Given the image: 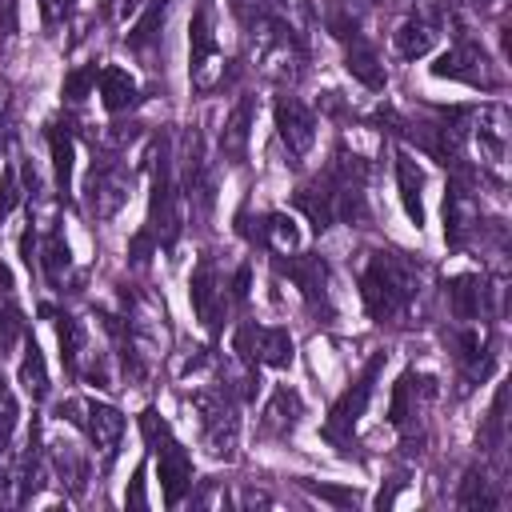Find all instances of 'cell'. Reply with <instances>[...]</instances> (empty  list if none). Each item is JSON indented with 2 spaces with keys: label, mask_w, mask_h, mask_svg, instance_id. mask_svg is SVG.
<instances>
[{
  "label": "cell",
  "mask_w": 512,
  "mask_h": 512,
  "mask_svg": "<svg viewBox=\"0 0 512 512\" xmlns=\"http://www.w3.org/2000/svg\"><path fill=\"white\" fill-rule=\"evenodd\" d=\"M420 292V268L396 252H372L368 268L360 272V296L364 308L376 320H392L400 316Z\"/></svg>",
  "instance_id": "6da1fadb"
},
{
  "label": "cell",
  "mask_w": 512,
  "mask_h": 512,
  "mask_svg": "<svg viewBox=\"0 0 512 512\" xmlns=\"http://www.w3.org/2000/svg\"><path fill=\"white\" fill-rule=\"evenodd\" d=\"M188 48H192V84L200 92H212L216 80L224 76V56H220V44H216V32H212L208 4H200L192 24H188Z\"/></svg>",
  "instance_id": "7a4b0ae2"
},
{
  "label": "cell",
  "mask_w": 512,
  "mask_h": 512,
  "mask_svg": "<svg viewBox=\"0 0 512 512\" xmlns=\"http://www.w3.org/2000/svg\"><path fill=\"white\" fill-rule=\"evenodd\" d=\"M236 352L244 364H264V368H288L292 364V336L288 328L272 324H244L236 332Z\"/></svg>",
  "instance_id": "3957f363"
},
{
  "label": "cell",
  "mask_w": 512,
  "mask_h": 512,
  "mask_svg": "<svg viewBox=\"0 0 512 512\" xmlns=\"http://www.w3.org/2000/svg\"><path fill=\"white\" fill-rule=\"evenodd\" d=\"M276 136H280L288 160L300 164L316 144V116L296 96H280L276 100Z\"/></svg>",
  "instance_id": "277c9868"
},
{
  "label": "cell",
  "mask_w": 512,
  "mask_h": 512,
  "mask_svg": "<svg viewBox=\"0 0 512 512\" xmlns=\"http://www.w3.org/2000/svg\"><path fill=\"white\" fill-rule=\"evenodd\" d=\"M188 300H192V312H196V320L204 324V328H220V320H224V312H228V300H232V292H228V280L204 260L196 272H192V288H188Z\"/></svg>",
  "instance_id": "5b68a950"
},
{
  "label": "cell",
  "mask_w": 512,
  "mask_h": 512,
  "mask_svg": "<svg viewBox=\"0 0 512 512\" xmlns=\"http://www.w3.org/2000/svg\"><path fill=\"white\" fill-rule=\"evenodd\" d=\"M432 76H448V80H464V84H476V88H492L496 76H488V56L472 44V40H456L436 64H432Z\"/></svg>",
  "instance_id": "8992f818"
},
{
  "label": "cell",
  "mask_w": 512,
  "mask_h": 512,
  "mask_svg": "<svg viewBox=\"0 0 512 512\" xmlns=\"http://www.w3.org/2000/svg\"><path fill=\"white\" fill-rule=\"evenodd\" d=\"M380 364H384V356H372L368 368H364V376L332 404V416H328V424H324V432H328L332 440H340V436L364 416V408H368V400H372V384H376V376H380Z\"/></svg>",
  "instance_id": "52a82bcc"
},
{
  "label": "cell",
  "mask_w": 512,
  "mask_h": 512,
  "mask_svg": "<svg viewBox=\"0 0 512 512\" xmlns=\"http://www.w3.org/2000/svg\"><path fill=\"white\" fill-rule=\"evenodd\" d=\"M472 232H480V196L472 184H452L444 196V236L452 244H464Z\"/></svg>",
  "instance_id": "ba28073f"
},
{
  "label": "cell",
  "mask_w": 512,
  "mask_h": 512,
  "mask_svg": "<svg viewBox=\"0 0 512 512\" xmlns=\"http://www.w3.org/2000/svg\"><path fill=\"white\" fill-rule=\"evenodd\" d=\"M276 268L304 292V300L312 304V308H332V300H328V264L320 260V256H300V260H284V256H276Z\"/></svg>",
  "instance_id": "9c48e42d"
},
{
  "label": "cell",
  "mask_w": 512,
  "mask_h": 512,
  "mask_svg": "<svg viewBox=\"0 0 512 512\" xmlns=\"http://www.w3.org/2000/svg\"><path fill=\"white\" fill-rule=\"evenodd\" d=\"M128 200V172L116 164H100L88 176V208L96 216H116L120 204Z\"/></svg>",
  "instance_id": "30bf717a"
},
{
  "label": "cell",
  "mask_w": 512,
  "mask_h": 512,
  "mask_svg": "<svg viewBox=\"0 0 512 512\" xmlns=\"http://www.w3.org/2000/svg\"><path fill=\"white\" fill-rule=\"evenodd\" d=\"M84 428H88L96 452L104 456V464H112L116 460V448H120V436H124V416L112 404L92 400V404H84Z\"/></svg>",
  "instance_id": "8fae6325"
},
{
  "label": "cell",
  "mask_w": 512,
  "mask_h": 512,
  "mask_svg": "<svg viewBox=\"0 0 512 512\" xmlns=\"http://www.w3.org/2000/svg\"><path fill=\"white\" fill-rule=\"evenodd\" d=\"M156 456H160V460H156V476H160L164 500H168V504H180L184 488L192 484V460H188V452H184L176 440H172L168 448H160Z\"/></svg>",
  "instance_id": "7c38bea8"
},
{
  "label": "cell",
  "mask_w": 512,
  "mask_h": 512,
  "mask_svg": "<svg viewBox=\"0 0 512 512\" xmlns=\"http://www.w3.org/2000/svg\"><path fill=\"white\" fill-rule=\"evenodd\" d=\"M432 44H436V16H424V12L404 16V20L396 24V32H392V48H396L404 60L424 56Z\"/></svg>",
  "instance_id": "4fadbf2b"
},
{
  "label": "cell",
  "mask_w": 512,
  "mask_h": 512,
  "mask_svg": "<svg viewBox=\"0 0 512 512\" xmlns=\"http://www.w3.org/2000/svg\"><path fill=\"white\" fill-rule=\"evenodd\" d=\"M248 136H252V96H240L236 108L228 112L224 128H220V152H224L228 160H244Z\"/></svg>",
  "instance_id": "5bb4252c"
},
{
  "label": "cell",
  "mask_w": 512,
  "mask_h": 512,
  "mask_svg": "<svg viewBox=\"0 0 512 512\" xmlns=\"http://www.w3.org/2000/svg\"><path fill=\"white\" fill-rule=\"evenodd\" d=\"M344 68H348L352 80H360V84L372 88V92H380V88L388 84V72H384V64H380L376 48L364 44V40H352V44H348V52H344Z\"/></svg>",
  "instance_id": "9a60e30c"
},
{
  "label": "cell",
  "mask_w": 512,
  "mask_h": 512,
  "mask_svg": "<svg viewBox=\"0 0 512 512\" xmlns=\"http://www.w3.org/2000/svg\"><path fill=\"white\" fill-rule=\"evenodd\" d=\"M96 84H100V104L108 112H124V108L136 104V80L128 76V68L108 64V68L96 72Z\"/></svg>",
  "instance_id": "2e32d148"
},
{
  "label": "cell",
  "mask_w": 512,
  "mask_h": 512,
  "mask_svg": "<svg viewBox=\"0 0 512 512\" xmlns=\"http://www.w3.org/2000/svg\"><path fill=\"white\" fill-rule=\"evenodd\" d=\"M396 184H400V204H404L408 220L420 228V224H424V200H420L424 176H420V168H416L412 156H400V160H396Z\"/></svg>",
  "instance_id": "e0dca14e"
},
{
  "label": "cell",
  "mask_w": 512,
  "mask_h": 512,
  "mask_svg": "<svg viewBox=\"0 0 512 512\" xmlns=\"http://www.w3.org/2000/svg\"><path fill=\"white\" fill-rule=\"evenodd\" d=\"M292 200H296V208L312 220V228H316V232H324V228H332V224H336V208H332V188H328V180L300 188Z\"/></svg>",
  "instance_id": "ac0fdd59"
},
{
  "label": "cell",
  "mask_w": 512,
  "mask_h": 512,
  "mask_svg": "<svg viewBox=\"0 0 512 512\" xmlns=\"http://www.w3.org/2000/svg\"><path fill=\"white\" fill-rule=\"evenodd\" d=\"M484 280L480 276H460V280H452V288H448V308H452V316L456 320H480V308H484Z\"/></svg>",
  "instance_id": "d6986e66"
},
{
  "label": "cell",
  "mask_w": 512,
  "mask_h": 512,
  "mask_svg": "<svg viewBox=\"0 0 512 512\" xmlns=\"http://www.w3.org/2000/svg\"><path fill=\"white\" fill-rule=\"evenodd\" d=\"M36 260H40L48 284H64V276H68V268H72V252H68V240H64L60 228H48V232H44Z\"/></svg>",
  "instance_id": "ffe728a7"
},
{
  "label": "cell",
  "mask_w": 512,
  "mask_h": 512,
  "mask_svg": "<svg viewBox=\"0 0 512 512\" xmlns=\"http://www.w3.org/2000/svg\"><path fill=\"white\" fill-rule=\"evenodd\" d=\"M296 420H300V396L292 388H276L272 400H268V408H264L260 428L264 432H288Z\"/></svg>",
  "instance_id": "44dd1931"
},
{
  "label": "cell",
  "mask_w": 512,
  "mask_h": 512,
  "mask_svg": "<svg viewBox=\"0 0 512 512\" xmlns=\"http://www.w3.org/2000/svg\"><path fill=\"white\" fill-rule=\"evenodd\" d=\"M260 232H264V240L272 244L276 256H292L300 248V228H296V220L288 212H268Z\"/></svg>",
  "instance_id": "7402d4cb"
},
{
  "label": "cell",
  "mask_w": 512,
  "mask_h": 512,
  "mask_svg": "<svg viewBox=\"0 0 512 512\" xmlns=\"http://www.w3.org/2000/svg\"><path fill=\"white\" fill-rule=\"evenodd\" d=\"M56 336H60V360H64L72 372H80L84 352H88V332H84V324H80L76 316H60Z\"/></svg>",
  "instance_id": "603a6c76"
},
{
  "label": "cell",
  "mask_w": 512,
  "mask_h": 512,
  "mask_svg": "<svg viewBox=\"0 0 512 512\" xmlns=\"http://www.w3.org/2000/svg\"><path fill=\"white\" fill-rule=\"evenodd\" d=\"M20 384L32 400H44L48 396V368H44V352L36 344L24 348V360H20Z\"/></svg>",
  "instance_id": "cb8c5ba5"
},
{
  "label": "cell",
  "mask_w": 512,
  "mask_h": 512,
  "mask_svg": "<svg viewBox=\"0 0 512 512\" xmlns=\"http://www.w3.org/2000/svg\"><path fill=\"white\" fill-rule=\"evenodd\" d=\"M48 148H52L56 188H60V192H68V184H72V136H68L60 124H52V132H48Z\"/></svg>",
  "instance_id": "d4e9b609"
},
{
  "label": "cell",
  "mask_w": 512,
  "mask_h": 512,
  "mask_svg": "<svg viewBox=\"0 0 512 512\" xmlns=\"http://www.w3.org/2000/svg\"><path fill=\"white\" fill-rule=\"evenodd\" d=\"M140 432H144V440H148V448H152V452H160V448H168V444H172V428L160 420V412H156V408H144V412H140Z\"/></svg>",
  "instance_id": "484cf974"
},
{
  "label": "cell",
  "mask_w": 512,
  "mask_h": 512,
  "mask_svg": "<svg viewBox=\"0 0 512 512\" xmlns=\"http://www.w3.org/2000/svg\"><path fill=\"white\" fill-rule=\"evenodd\" d=\"M96 64H84V68H76V72H68L64 76V100H72V104H80L92 88H96Z\"/></svg>",
  "instance_id": "4316f807"
},
{
  "label": "cell",
  "mask_w": 512,
  "mask_h": 512,
  "mask_svg": "<svg viewBox=\"0 0 512 512\" xmlns=\"http://www.w3.org/2000/svg\"><path fill=\"white\" fill-rule=\"evenodd\" d=\"M20 196H24V192H20V176H16V168L8 164V168L0 172V224H4L8 212L20 204Z\"/></svg>",
  "instance_id": "83f0119b"
},
{
  "label": "cell",
  "mask_w": 512,
  "mask_h": 512,
  "mask_svg": "<svg viewBox=\"0 0 512 512\" xmlns=\"http://www.w3.org/2000/svg\"><path fill=\"white\" fill-rule=\"evenodd\" d=\"M24 336V320L12 308H0V352H8Z\"/></svg>",
  "instance_id": "f1b7e54d"
},
{
  "label": "cell",
  "mask_w": 512,
  "mask_h": 512,
  "mask_svg": "<svg viewBox=\"0 0 512 512\" xmlns=\"http://www.w3.org/2000/svg\"><path fill=\"white\" fill-rule=\"evenodd\" d=\"M12 428H16V400L8 396V388H0V452L12 440Z\"/></svg>",
  "instance_id": "f546056e"
},
{
  "label": "cell",
  "mask_w": 512,
  "mask_h": 512,
  "mask_svg": "<svg viewBox=\"0 0 512 512\" xmlns=\"http://www.w3.org/2000/svg\"><path fill=\"white\" fill-rule=\"evenodd\" d=\"M72 4H76V0H40V12H44L48 24H60V20H68Z\"/></svg>",
  "instance_id": "4dcf8cb0"
},
{
  "label": "cell",
  "mask_w": 512,
  "mask_h": 512,
  "mask_svg": "<svg viewBox=\"0 0 512 512\" xmlns=\"http://www.w3.org/2000/svg\"><path fill=\"white\" fill-rule=\"evenodd\" d=\"M316 496H324V500H336V504H352L356 500V492H340V488H328V484H320V488H312Z\"/></svg>",
  "instance_id": "1f68e13d"
},
{
  "label": "cell",
  "mask_w": 512,
  "mask_h": 512,
  "mask_svg": "<svg viewBox=\"0 0 512 512\" xmlns=\"http://www.w3.org/2000/svg\"><path fill=\"white\" fill-rule=\"evenodd\" d=\"M8 292H12V272H8L4 264H0V296L8 300Z\"/></svg>",
  "instance_id": "d6a6232c"
},
{
  "label": "cell",
  "mask_w": 512,
  "mask_h": 512,
  "mask_svg": "<svg viewBox=\"0 0 512 512\" xmlns=\"http://www.w3.org/2000/svg\"><path fill=\"white\" fill-rule=\"evenodd\" d=\"M0 388H4V380H0Z\"/></svg>",
  "instance_id": "836d02e7"
}]
</instances>
